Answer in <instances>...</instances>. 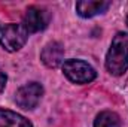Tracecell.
<instances>
[{
	"label": "cell",
	"mask_w": 128,
	"mask_h": 127,
	"mask_svg": "<svg viewBox=\"0 0 128 127\" xmlns=\"http://www.w3.org/2000/svg\"><path fill=\"white\" fill-rule=\"evenodd\" d=\"M106 67L109 73L119 76L128 70V34L116 33L106 55Z\"/></svg>",
	"instance_id": "obj_1"
},
{
	"label": "cell",
	"mask_w": 128,
	"mask_h": 127,
	"mask_svg": "<svg viewBox=\"0 0 128 127\" xmlns=\"http://www.w3.org/2000/svg\"><path fill=\"white\" fill-rule=\"evenodd\" d=\"M28 34L30 33L26 30L22 24L2 26L0 27V45L9 52H15L26 45Z\"/></svg>",
	"instance_id": "obj_2"
},
{
	"label": "cell",
	"mask_w": 128,
	"mask_h": 127,
	"mask_svg": "<svg viewBox=\"0 0 128 127\" xmlns=\"http://www.w3.org/2000/svg\"><path fill=\"white\" fill-rule=\"evenodd\" d=\"M64 75L74 84H88L94 81L97 72L92 66L82 60H67L63 63Z\"/></svg>",
	"instance_id": "obj_3"
},
{
	"label": "cell",
	"mask_w": 128,
	"mask_h": 127,
	"mask_svg": "<svg viewBox=\"0 0 128 127\" xmlns=\"http://www.w3.org/2000/svg\"><path fill=\"white\" fill-rule=\"evenodd\" d=\"M49 20H51V15H49V12L45 8L30 6L26 11L22 26L26 27V30L28 33H37V32L45 30L48 27Z\"/></svg>",
	"instance_id": "obj_4"
},
{
	"label": "cell",
	"mask_w": 128,
	"mask_h": 127,
	"mask_svg": "<svg viewBox=\"0 0 128 127\" xmlns=\"http://www.w3.org/2000/svg\"><path fill=\"white\" fill-rule=\"evenodd\" d=\"M42 96H43V87L39 82H30V84L22 85L16 91L15 102L22 109H33L37 106Z\"/></svg>",
	"instance_id": "obj_5"
},
{
	"label": "cell",
	"mask_w": 128,
	"mask_h": 127,
	"mask_svg": "<svg viewBox=\"0 0 128 127\" xmlns=\"http://www.w3.org/2000/svg\"><path fill=\"white\" fill-rule=\"evenodd\" d=\"M63 57H64V48L60 42H49L40 54V58L45 66L55 69L60 64H63Z\"/></svg>",
	"instance_id": "obj_6"
},
{
	"label": "cell",
	"mask_w": 128,
	"mask_h": 127,
	"mask_svg": "<svg viewBox=\"0 0 128 127\" xmlns=\"http://www.w3.org/2000/svg\"><path fill=\"white\" fill-rule=\"evenodd\" d=\"M110 2L104 0H82L76 3V11L82 18H92L109 9Z\"/></svg>",
	"instance_id": "obj_7"
},
{
	"label": "cell",
	"mask_w": 128,
	"mask_h": 127,
	"mask_svg": "<svg viewBox=\"0 0 128 127\" xmlns=\"http://www.w3.org/2000/svg\"><path fill=\"white\" fill-rule=\"evenodd\" d=\"M0 127H33L32 123L14 112V111H9V109H0Z\"/></svg>",
	"instance_id": "obj_8"
},
{
	"label": "cell",
	"mask_w": 128,
	"mask_h": 127,
	"mask_svg": "<svg viewBox=\"0 0 128 127\" xmlns=\"http://www.w3.org/2000/svg\"><path fill=\"white\" fill-rule=\"evenodd\" d=\"M94 127H121V118L113 111H103L97 115Z\"/></svg>",
	"instance_id": "obj_9"
},
{
	"label": "cell",
	"mask_w": 128,
	"mask_h": 127,
	"mask_svg": "<svg viewBox=\"0 0 128 127\" xmlns=\"http://www.w3.org/2000/svg\"><path fill=\"white\" fill-rule=\"evenodd\" d=\"M6 81H8L6 73L0 69V91H3V90H4V87H6Z\"/></svg>",
	"instance_id": "obj_10"
},
{
	"label": "cell",
	"mask_w": 128,
	"mask_h": 127,
	"mask_svg": "<svg viewBox=\"0 0 128 127\" xmlns=\"http://www.w3.org/2000/svg\"><path fill=\"white\" fill-rule=\"evenodd\" d=\"M127 26H128V15H127Z\"/></svg>",
	"instance_id": "obj_11"
}]
</instances>
